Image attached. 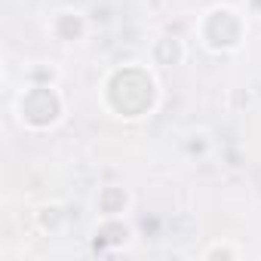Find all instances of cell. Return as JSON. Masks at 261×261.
Instances as JSON below:
<instances>
[{
  "label": "cell",
  "instance_id": "cell-1",
  "mask_svg": "<svg viewBox=\"0 0 261 261\" xmlns=\"http://www.w3.org/2000/svg\"><path fill=\"white\" fill-rule=\"evenodd\" d=\"M108 95H111V105L120 114L136 117V114H145L154 105V83L142 68H123L111 77Z\"/></svg>",
  "mask_w": 261,
  "mask_h": 261
},
{
  "label": "cell",
  "instance_id": "cell-2",
  "mask_svg": "<svg viewBox=\"0 0 261 261\" xmlns=\"http://www.w3.org/2000/svg\"><path fill=\"white\" fill-rule=\"evenodd\" d=\"M59 95L49 89V86H37V89H31L28 95H25V101H22V114H25V120L28 123H34V126H49L56 117H59Z\"/></svg>",
  "mask_w": 261,
  "mask_h": 261
},
{
  "label": "cell",
  "instance_id": "cell-3",
  "mask_svg": "<svg viewBox=\"0 0 261 261\" xmlns=\"http://www.w3.org/2000/svg\"><path fill=\"white\" fill-rule=\"evenodd\" d=\"M237 37H240V22L233 19V13L218 10V13L209 16V22H206V40L212 46H233Z\"/></svg>",
  "mask_w": 261,
  "mask_h": 261
},
{
  "label": "cell",
  "instance_id": "cell-4",
  "mask_svg": "<svg viewBox=\"0 0 261 261\" xmlns=\"http://www.w3.org/2000/svg\"><path fill=\"white\" fill-rule=\"evenodd\" d=\"M98 206H101V212H108V215L120 212V209L126 206V194H123V188H105L101 197H98Z\"/></svg>",
  "mask_w": 261,
  "mask_h": 261
},
{
  "label": "cell",
  "instance_id": "cell-5",
  "mask_svg": "<svg viewBox=\"0 0 261 261\" xmlns=\"http://www.w3.org/2000/svg\"><path fill=\"white\" fill-rule=\"evenodd\" d=\"M123 240H126V227L123 224H105L95 233V249H105V246H114V243H123Z\"/></svg>",
  "mask_w": 261,
  "mask_h": 261
},
{
  "label": "cell",
  "instance_id": "cell-6",
  "mask_svg": "<svg viewBox=\"0 0 261 261\" xmlns=\"http://www.w3.org/2000/svg\"><path fill=\"white\" fill-rule=\"evenodd\" d=\"M56 31H59V37H62V40H77V37H80V31H83V22H80L77 16H62Z\"/></svg>",
  "mask_w": 261,
  "mask_h": 261
},
{
  "label": "cell",
  "instance_id": "cell-7",
  "mask_svg": "<svg viewBox=\"0 0 261 261\" xmlns=\"http://www.w3.org/2000/svg\"><path fill=\"white\" fill-rule=\"evenodd\" d=\"M178 56H181V49H178L175 40H160V46H157V59H160V65H175Z\"/></svg>",
  "mask_w": 261,
  "mask_h": 261
},
{
  "label": "cell",
  "instance_id": "cell-8",
  "mask_svg": "<svg viewBox=\"0 0 261 261\" xmlns=\"http://www.w3.org/2000/svg\"><path fill=\"white\" fill-rule=\"evenodd\" d=\"M40 218H43V224H56V221H59V209H46Z\"/></svg>",
  "mask_w": 261,
  "mask_h": 261
},
{
  "label": "cell",
  "instance_id": "cell-9",
  "mask_svg": "<svg viewBox=\"0 0 261 261\" xmlns=\"http://www.w3.org/2000/svg\"><path fill=\"white\" fill-rule=\"evenodd\" d=\"M142 227H145V230H151V233H154V230H157V224H154V221H148V218H145V221H142Z\"/></svg>",
  "mask_w": 261,
  "mask_h": 261
},
{
  "label": "cell",
  "instance_id": "cell-10",
  "mask_svg": "<svg viewBox=\"0 0 261 261\" xmlns=\"http://www.w3.org/2000/svg\"><path fill=\"white\" fill-rule=\"evenodd\" d=\"M252 7H255V10H261V0H252Z\"/></svg>",
  "mask_w": 261,
  "mask_h": 261
}]
</instances>
